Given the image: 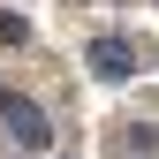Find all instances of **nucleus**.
Here are the masks:
<instances>
[{
	"label": "nucleus",
	"instance_id": "f257e3e1",
	"mask_svg": "<svg viewBox=\"0 0 159 159\" xmlns=\"http://www.w3.org/2000/svg\"><path fill=\"white\" fill-rule=\"evenodd\" d=\"M0 121H8L15 136H23L30 152H46V144H53V129H46V114H38V106H30L23 91H0Z\"/></svg>",
	"mask_w": 159,
	"mask_h": 159
},
{
	"label": "nucleus",
	"instance_id": "f03ea898",
	"mask_svg": "<svg viewBox=\"0 0 159 159\" xmlns=\"http://www.w3.org/2000/svg\"><path fill=\"white\" fill-rule=\"evenodd\" d=\"M91 68L121 84V76H136V46H129V38H91Z\"/></svg>",
	"mask_w": 159,
	"mask_h": 159
},
{
	"label": "nucleus",
	"instance_id": "7ed1b4c3",
	"mask_svg": "<svg viewBox=\"0 0 159 159\" xmlns=\"http://www.w3.org/2000/svg\"><path fill=\"white\" fill-rule=\"evenodd\" d=\"M129 152H136V159H159V136H152V129H121V159H129Z\"/></svg>",
	"mask_w": 159,
	"mask_h": 159
}]
</instances>
